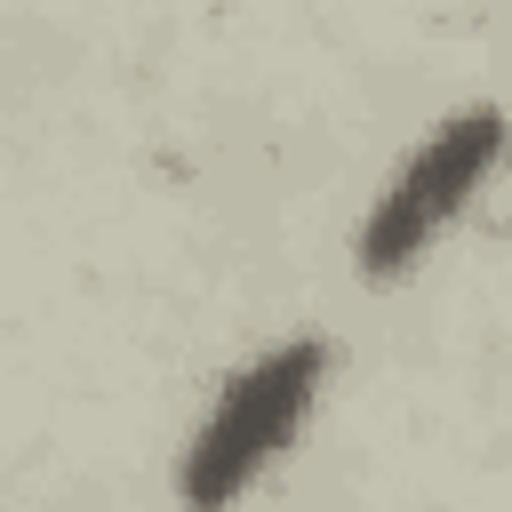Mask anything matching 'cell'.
<instances>
[{"mask_svg": "<svg viewBox=\"0 0 512 512\" xmlns=\"http://www.w3.org/2000/svg\"><path fill=\"white\" fill-rule=\"evenodd\" d=\"M504 152H512L504 104L440 112V120L400 152V168L376 184V200H368V216H360V232H352V272H360L368 288L408 280V272L464 224V208L488 192V176L504 168Z\"/></svg>", "mask_w": 512, "mask_h": 512, "instance_id": "1", "label": "cell"}, {"mask_svg": "<svg viewBox=\"0 0 512 512\" xmlns=\"http://www.w3.org/2000/svg\"><path fill=\"white\" fill-rule=\"evenodd\" d=\"M328 368H336V344L328 336H280L256 360H240L216 384L208 416L192 424V440L176 456V496L184 504H232V496H248L296 448L304 416L320 408Z\"/></svg>", "mask_w": 512, "mask_h": 512, "instance_id": "2", "label": "cell"}]
</instances>
